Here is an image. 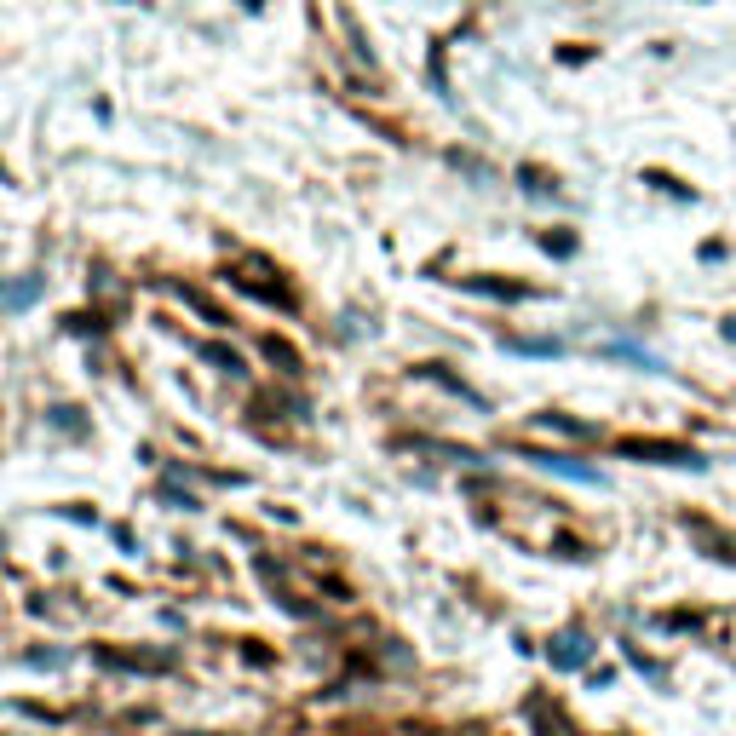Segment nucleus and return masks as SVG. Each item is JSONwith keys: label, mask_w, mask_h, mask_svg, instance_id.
Listing matches in <instances>:
<instances>
[{"label": "nucleus", "mask_w": 736, "mask_h": 736, "mask_svg": "<svg viewBox=\"0 0 736 736\" xmlns=\"http://www.w3.org/2000/svg\"><path fill=\"white\" fill-rule=\"evenodd\" d=\"M621 455H650V461H667V466H702L696 449H685V443H650V437H628Z\"/></svg>", "instance_id": "nucleus-1"}, {"label": "nucleus", "mask_w": 736, "mask_h": 736, "mask_svg": "<svg viewBox=\"0 0 736 736\" xmlns=\"http://www.w3.org/2000/svg\"><path fill=\"white\" fill-rule=\"evenodd\" d=\"M553 662H558V667H575V662H587V638H582V633H570V638H558V650H553Z\"/></svg>", "instance_id": "nucleus-2"}, {"label": "nucleus", "mask_w": 736, "mask_h": 736, "mask_svg": "<svg viewBox=\"0 0 736 736\" xmlns=\"http://www.w3.org/2000/svg\"><path fill=\"white\" fill-rule=\"evenodd\" d=\"M0 300H6V305H29V300H35V282H18V288H6Z\"/></svg>", "instance_id": "nucleus-3"}, {"label": "nucleus", "mask_w": 736, "mask_h": 736, "mask_svg": "<svg viewBox=\"0 0 736 736\" xmlns=\"http://www.w3.org/2000/svg\"><path fill=\"white\" fill-rule=\"evenodd\" d=\"M725 340H736V322H725Z\"/></svg>", "instance_id": "nucleus-4"}]
</instances>
